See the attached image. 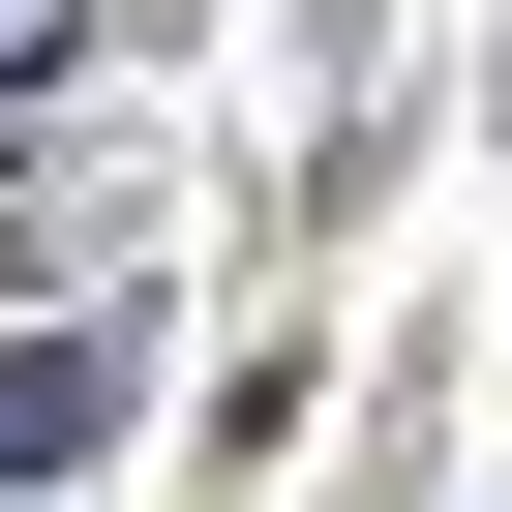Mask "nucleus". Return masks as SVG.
<instances>
[{
	"mask_svg": "<svg viewBox=\"0 0 512 512\" xmlns=\"http://www.w3.org/2000/svg\"><path fill=\"white\" fill-rule=\"evenodd\" d=\"M91 422H121V362H0V482H61Z\"/></svg>",
	"mask_w": 512,
	"mask_h": 512,
	"instance_id": "nucleus-1",
	"label": "nucleus"
}]
</instances>
